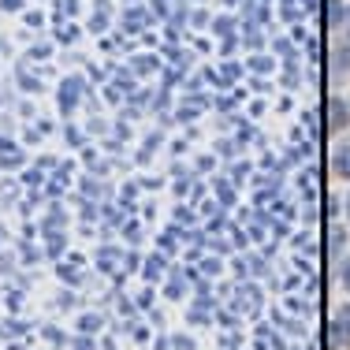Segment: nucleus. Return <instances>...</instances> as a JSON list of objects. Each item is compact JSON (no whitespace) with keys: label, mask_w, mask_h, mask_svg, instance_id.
<instances>
[{"label":"nucleus","mask_w":350,"mask_h":350,"mask_svg":"<svg viewBox=\"0 0 350 350\" xmlns=\"http://www.w3.org/2000/svg\"><path fill=\"white\" fill-rule=\"evenodd\" d=\"M336 168H339V175H347V179H350V146L336 153Z\"/></svg>","instance_id":"1"},{"label":"nucleus","mask_w":350,"mask_h":350,"mask_svg":"<svg viewBox=\"0 0 350 350\" xmlns=\"http://www.w3.org/2000/svg\"><path fill=\"white\" fill-rule=\"evenodd\" d=\"M347 123V112H343V105H332V127H343Z\"/></svg>","instance_id":"2"},{"label":"nucleus","mask_w":350,"mask_h":350,"mask_svg":"<svg viewBox=\"0 0 350 350\" xmlns=\"http://www.w3.org/2000/svg\"><path fill=\"white\" fill-rule=\"evenodd\" d=\"M339 324H343V328L350 332V310H343V317H339Z\"/></svg>","instance_id":"3"},{"label":"nucleus","mask_w":350,"mask_h":350,"mask_svg":"<svg viewBox=\"0 0 350 350\" xmlns=\"http://www.w3.org/2000/svg\"><path fill=\"white\" fill-rule=\"evenodd\" d=\"M343 283H347V291H350V265L343 269Z\"/></svg>","instance_id":"4"}]
</instances>
